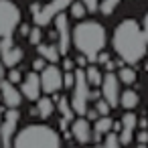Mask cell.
I'll list each match as a JSON object with an SVG mask.
<instances>
[{
  "label": "cell",
  "mask_w": 148,
  "mask_h": 148,
  "mask_svg": "<svg viewBox=\"0 0 148 148\" xmlns=\"http://www.w3.org/2000/svg\"><path fill=\"white\" fill-rule=\"evenodd\" d=\"M0 53H2V63H4V67H14V65H18V63L23 61V57H25V51H23L21 47H16V45L8 47V49H4V51H0Z\"/></svg>",
  "instance_id": "5bb4252c"
},
{
  "label": "cell",
  "mask_w": 148,
  "mask_h": 148,
  "mask_svg": "<svg viewBox=\"0 0 148 148\" xmlns=\"http://www.w3.org/2000/svg\"><path fill=\"white\" fill-rule=\"evenodd\" d=\"M136 126H138V116L132 110H128L122 116V130H120V142H122V146H128L132 142Z\"/></svg>",
  "instance_id": "7c38bea8"
},
{
  "label": "cell",
  "mask_w": 148,
  "mask_h": 148,
  "mask_svg": "<svg viewBox=\"0 0 148 148\" xmlns=\"http://www.w3.org/2000/svg\"><path fill=\"white\" fill-rule=\"evenodd\" d=\"M12 148H61V138L45 124H31L14 136Z\"/></svg>",
  "instance_id": "3957f363"
},
{
  "label": "cell",
  "mask_w": 148,
  "mask_h": 148,
  "mask_svg": "<svg viewBox=\"0 0 148 148\" xmlns=\"http://www.w3.org/2000/svg\"><path fill=\"white\" fill-rule=\"evenodd\" d=\"M45 67H47V59H43V57L39 55V57L33 61V71H43Z\"/></svg>",
  "instance_id": "f546056e"
},
{
  "label": "cell",
  "mask_w": 148,
  "mask_h": 148,
  "mask_svg": "<svg viewBox=\"0 0 148 148\" xmlns=\"http://www.w3.org/2000/svg\"><path fill=\"white\" fill-rule=\"evenodd\" d=\"M136 148H148V146H146V144H138Z\"/></svg>",
  "instance_id": "60d3db41"
},
{
  "label": "cell",
  "mask_w": 148,
  "mask_h": 148,
  "mask_svg": "<svg viewBox=\"0 0 148 148\" xmlns=\"http://www.w3.org/2000/svg\"><path fill=\"white\" fill-rule=\"evenodd\" d=\"M108 61H110V53H106V51L101 49V51L97 53V57H95V63H97V65H106Z\"/></svg>",
  "instance_id": "4dcf8cb0"
},
{
  "label": "cell",
  "mask_w": 148,
  "mask_h": 148,
  "mask_svg": "<svg viewBox=\"0 0 148 148\" xmlns=\"http://www.w3.org/2000/svg\"><path fill=\"white\" fill-rule=\"evenodd\" d=\"M73 83H75V71H65V75H63V87L73 89Z\"/></svg>",
  "instance_id": "4316f807"
},
{
  "label": "cell",
  "mask_w": 148,
  "mask_h": 148,
  "mask_svg": "<svg viewBox=\"0 0 148 148\" xmlns=\"http://www.w3.org/2000/svg\"><path fill=\"white\" fill-rule=\"evenodd\" d=\"M53 95H55V103H57V110L61 112V116L67 118L69 122H73L75 120V112L71 108V99H67L63 95H57V93H53Z\"/></svg>",
  "instance_id": "e0dca14e"
},
{
  "label": "cell",
  "mask_w": 148,
  "mask_h": 148,
  "mask_svg": "<svg viewBox=\"0 0 148 148\" xmlns=\"http://www.w3.org/2000/svg\"><path fill=\"white\" fill-rule=\"evenodd\" d=\"M37 51H39V55H41L43 59H47V61H51V63H57L59 57H61L57 43H53V45H41V43H39V45H37Z\"/></svg>",
  "instance_id": "2e32d148"
},
{
  "label": "cell",
  "mask_w": 148,
  "mask_h": 148,
  "mask_svg": "<svg viewBox=\"0 0 148 148\" xmlns=\"http://www.w3.org/2000/svg\"><path fill=\"white\" fill-rule=\"evenodd\" d=\"M0 93H2V101L8 108H21V103H23V91H18L12 81L0 77Z\"/></svg>",
  "instance_id": "8fae6325"
},
{
  "label": "cell",
  "mask_w": 148,
  "mask_h": 148,
  "mask_svg": "<svg viewBox=\"0 0 148 148\" xmlns=\"http://www.w3.org/2000/svg\"><path fill=\"white\" fill-rule=\"evenodd\" d=\"M2 73H4V63L0 61V77H2Z\"/></svg>",
  "instance_id": "ab89813d"
},
{
  "label": "cell",
  "mask_w": 148,
  "mask_h": 148,
  "mask_svg": "<svg viewBox=\"0 0 148 148\" xmlns=\"http://www.w3.org/2000/svg\"><path fill=\"white\" fill-rule=\"evenodd\" d=\"M0 148H4V146H2V138H0Z\"/></svg>",
  "instance_id": "b9f144b4"
},
{
  "label": "cell",
  "mask_w": 148,
  "mask_h": 148,
  "mask_svg": "<svg viewBox=\"0 0 148 148\" xmlns=\"http://www.w3.org/2000/svg\"><path fill=\"white\" fill-rule=\"evenodd\" d=\"M55 31H57V45H59V53L61 55H67V51H69V45H71V31H69V23H67V16H65V12L61 10V12H57L55 14Z\"/></svg>",
  "instance_id": "ba28073f"
},
{
  "label": "cell",
  "mask_w": 148,
  "mask_h": 148,
  "mask_svg": "<svg viewBox=\"0 0 148 148\" xmlns=\"http://www.w3.org/2000/svg\"><path fill=\"white\" fill-rule=\"evenodd\" d=\"M85 77H87V81H89V85L91 87H99L101 85V81H103V73H101V69H99V65L95 63V65H87L85 67Z\"/></svg>",
  "instance_id": "ac0fdd59"
},
{
  "label": "cell",
  "mask_w": 148,
  "mask_h": 148,
  "mask_svg": "<svg viewBox=\"0 0 148 148\" xmlns=\"http://www.w3.org/2000/svg\"><path fill=\"white\" fill-rule=\"evenodd\" d=\"M0 118H2V108H0Z\"/></svg>",
  "instance_id": "7bdbcfd3"
},
{
  "label": "cell",
  "mask_w": 148,
  "mask_h": 148,
  "mask_svg": "<svg viewBox=\"0 0 148 148\" xmlns=\"http://www.w3.org/2000/svg\"><path fill=\"white\" fill-rule=\"evenodd\" d=\"M55 101L51 97H39L37 99V116L43 118V120H49L53 114H55Z\"/></svg>",
  "instance_id": "9a60e30c"
},
{
  "label": "cell",
  "mask_w": 148,
  "mask_h": 148,
  "mask_svg": "<svg viewBox=\"0 0 148 148\" xmlns=\"http://www.w3.org/2000/svg\"><path fill=\"white\" fill-rule=\"evenodd\" d=\"M101 97L108 99V103L112 108H116L120 103V77H116L112 71H108L103 75V81H101Z\"/></svg>",
  "instance_id": "9c48e42d"
},
{
  "label": "cell",
  "mask_w": 148,
  "mask_h": 148,
  "mask_svg": "<svg viewBox=\"0 0 148 148\" xmlns=\"http://www.w3.org/2000/svg\"><path fill=\"white\" fill-rule=\"evenodd\" d=\"M21 91H23V97H27V99H31V101L39 99L43 87H41V77L37 75V71H31V73H27V75L23 77V81H21Z\"/></svg>",
  "instance_id": "30bf717a"
},
{
  "label": "cell",
  "mask_w": 148,
  "mask_h": 148,
  "mask_svg": "<svg viewBox=\"0 0 148 148\" xmlns=\"http://www.w3.org/2000/svg\"><path fill=\"white\" fill-rule=\"evenodd\" d=\"M114 51L126 65H138L148 51V43L142 31V25H138L134 18H124L116 29H114V39H112Z\"/></svg>",
  "instance_id": "6da1fadb"
},
{
  "label": "cell",
  "mask_w": 148,
  "mask_h": 148,
  "mask_svg": "<svg viewBox=\"0 0 148 148\" xmlns=\"http://www.w3.org/2000/svg\"><path fill=\"white\" fill-rule=\"evenodd\" d=\"M87 148H95V146H87Z\"/></svg>",
  "instance_id": "ee69618b"
},
{
  "label": "cell",
  "mask_w": 148,
  "mask_h": 148,
  "mask_svg": "<svg viewBox=\"0 0 148 148\" xmlns=\"http://www.w3.org/2000/svg\"><path fill=\"white\" fill-rule=\"evenodd\" d=\"M112 126H114V122H112L110 116H99V118L95 120V124H93V132L106 136L108 132H112Z\"/></svg>",
  "instance_id": "ffe728a7"
},
{
  "label": "cell",
  "mask_w": 148,
  "mask_h": 148,
  "mask_svg": "<svg viewBox=\"0 0 148 148\" xmlns=\"http://www.w3.org/2000/svg\"><path fill=\"white\" fill-rule=\"evenodd\" d=\"M142 31H144V37H146V43H148V12L144 14V21H142Z\"/></svg>",
  "instance_id": "d590c367"
},
{
  "label": "cell",
  "mask_w": 148,
  "mask_h": 148,
  "mask_svg": "<svg viewBox=\"0 0 148 148\" xmlns=\"http://www.w3.org/2000/svg\"><path fill=\"white\" fill-rule=\"evenodd\" d=\"M87 63H89V59H87V57H85L83 53H79V55H77V59H75V65H77V67H83V69H85V67H87Z\"/></svg>",
  "instance_id": "1f68e13d"
},
{
  "label": "cell",
  "mask_w": 148,
  "mask_h": 148,
  "mask_svg": "<svg viewBox=\"0 0 148 148\" xmlns=\"http://www.w3.org/2000/svg\"><path fill=\"white\" fill-rule=\"evenodd\" d=\"M41 87L45 93H57L61 87H63V73L59 67H55V63L47 65L43 71H41Z\"/></svg>",
  "instance_id": "52a82bcc"
},
{
  "label": "cell",
  "mask_w": 148,
  "mask_h": 148,
  "mask_svg": "<svg viewBox=\"0 0 148 148\" xmlns=\"http://www.w3.org/2000/svg\"><path fill=\"white\" fill-rule=\"evenodd\" d=\"M39 2H43V0H39Z\"/></svg>",
  "instance_id": "f6af8a7d"
},
{
  "label": "cell",
  "mask_w": 148,
  "mask_h": 148,
  "mask_svg": "<svg viewBox=\"0 0 148 148\" xmlns=\"http://www.w3.org/2000/svg\"><path fill=\"white\" fill-rule=\"evenodd\" d=\"M99 148H122V142H120V136H118V132H114V134H106V140L101 142V146Z\"/></svg>",
  "instance_id": "7402d4cb"
},
{
  "label": "cell",
  "mask_w": 148,
  "mask_h": 148,
  "mask_svg": "<svg viewBox=\"0 0 148 148\" xmlns=\"http://www.w3.org/2000/svg\"><path fill=\"white\" fill-rule=\"evenodd\" d=\"M118 77H120V83H126V85H132V83H136V79H138V75H136V69H132V65H126V67H122Z\"/></svg>",
  "instance_id": "44dd1931"
},
{
  "label": "cell",
  "mask_w": 148,
  "mask_h": 148,
  "mask_svg": "<svg viewBox=\"0 0 148 148\" xmlns=\"http://www.w3.org/2000/svg\"><path fill=\"white\" fill-rule=\"evenodd\" d=\"M29 31H31L29 27H21V35H25V37H29Z\"/></svg>",
  "instance_id": "f35d334b"
},
{
  "label": "cell",
  "mask_w": 148,
  "mask_h": 148,
  "mask_svg": "<svg viewBox=\"0 0 148 148\" xmlns=\"http://www.w3.org/2000/svg\"><path fill=\"white\" fill-rule=\"evenodd\" d=\"M71 39L73 47L83 53L91 63H95L97 53L106 47V29L95 21H83L73 29Z\"/></svg>",
  "instance_id": "7a4b0ae2"
},
{
  "label": "cell",
  "mask_w": 148,
  "mask_h": 148,
  "mask_svg": "<svg viewBox=\"0 0 148 148\" xmlns=\"http://www.w3.org/2000/svg\"><path fill=\"white\" fill-rule=\"evenodd\" d=\"M85 118H87L89 122H95V120L99 118V114H97V110H87V112H85Z\"/></svg>",
  "instance_id": "e575fe53"
},
{
  "label": "cell",
  "mask_w": 148,
  "mask_h": 148,
  "mask_svg": "<svg viewBox=\"0 0 148 148\" xmlns=\"http://www.w3.org/2000/svg\"><path fill=\"white\" fill-rule=\"evenodd\" d=\"M103 67H106V71H114V69H116V63H114V61L110 59V61H108V63H106Z\"/></svg>",
  "instance_id": "8d00e7d4"
},
{
  "label": "cell",
  "mask_w": 148,
  "mask_h": 148,
  "mask_svg": "<svg viewBox=\"0 0 148 148\" xmlns=\"http://www.w3.org/2000/svg\"><path fill=\"white\" fill-rule=\"evenodd\" d=\"M118 4H120V0H101V2H99V12L103 16H110L118 8Z\"/></svg>",
  "instance_id": "603a6c76"
},
{
  "label": "cell",
  "mask_w": 148,
  "mask_h": 148,
  "mask_svg": "<svg viewBox=\"0 0 148 148\" xmlns=\"http://www.w3.org/2000/svg\"><path fill=\"white\" fill-rule=\"evenodd\" d=\"M21 25V10L12 0H0V39L12 37Z\"/></svg>",
  "instance_id": "5b68a950"
},
{
  "label": "cell",
  "mask_w": 148,
  "mask_h": 148,
  "mask_svg": "<svg viewBox=\"0 0 148 148\" xmlns=\"http://www.w3.org/2000/svg\"><path fill=\"white\" fill-rule=\"evenodd\" d=\"M41 39H43V33H41V27L37 25V27H33V29L29 31V43L37 47V45L41 43Z\"/></svg>",
  "instance_id": "d4e9b609"
},
{
  "label": "cell",
  "mask_w": 148,
  "mask_h": 148,
  "mask_svg": "<svg viewBox=\"0 0 148 148\" xmlns=\"http://www.w3.org/2000/svg\"><path fill=\"white\" fill-rule=\"evenodd\" d=\"M138 126H140V128H148V120H146V118H140V120H138Z\"/></svg>",
  "instance_id": "74e56055"
},
{
  "label": "cell",
  "mask_w": 148,
  "mask_h": 148,
  "mask_svg": "<svg viewBox=\"0 0 148 148\" xmlns=\"http://www.w3.org/2000/svg\"><path fill=\"white\" fill-rule=\"evenodd\" d=\"M95 110H97V114L99 116H110V110H112V106L108 103V99H97L95 101Z\"/></svg>",
  "instance_id": "484cf974"
},
{
  "label": "cell",
  "mask_w": 148,
  "mask_h": 148,
  "mask_svg": "<svg viewBox=\"0 0 148 148\" xmlns=\"http://www.w3.org/2000/svg\"><path fill=\"white\" fill-rule=\"evenodd\" d=\"M63 69L65 71H75V61H71V59H63Z\"/></svg>",
  "instance_id": "836d02e7"
},
{
  "label": "cell",
  "mask_w": 148,
  "mask_h": 148,
  "mask_svg": "<svg viewBox=\"0 0 148 148\" xmlns=\"http://www.w3.org/2000/svg\"><path fill=\"white\" fill-rule=\"evenodd\" d=\"M18 120H21L18 108H8V112L4 114V120L0 122V138H2V146L4 148H12L14 130L18 126Z\"/></svg>",
  "instance_id": "8992f818"
},
{
  "label": "cell",
  "mask_w": 148,
  "mask_h": 148,
  "mask_svg": "<svg viewBox=\"0 0 148 148\" xmlns=\"http://www.w3.org/2000/svg\"><path fill=\"white\" fill-rule=\"evenodd\" d=\"M138 103H140V95H138L136 91L126 89L124 93H120V106H122V108L134 110V108H138Z\"/></svg>",
  "instance_id": "d6986e66"
},
{
  "label": "cell",
  "mask_w": 148,
  "mask_h": 148,
  "mask_svg": "<svg viewBox=\"0 0 148 148\" xmlns=\"http://www.w3.org/2000/svg\"><path fill=\"white\" fill-rule=\"evenodd\" d=\"M81 2L85 4L87 12H97L99 10V0H81Z\"/></svg>",
  "instance_id": "f1b7e54d"
},
{
  "label": "cell",
  "mask_w": 148,
  "mask_h": 148,
  "mask_svg": "<svg viewBox=\"0 0 148 148\" xmlns=\"http://www.w3.org/2000/svg\"><path fill=\"white\" fill-rule=\"evenodd\" d=\"M89 87L91 85H89V81L85 77L83 67L75 69V83H73V89H71L73 91V95H71V108H73L75 116H85L87 101H89V93H91Z\"/></svg>",
  "instance_id": "277c9868"
},
{
  "label": "cell",
  "mask_w": 148,
  "mask_h": 148,
  "mask_svg": "<svg viewBox=\"0 0 148 148\" xmlns=\"http://www.w3.org/2000/svg\"><path fill=\"white\" fill-rule=\"evenodd\" d=\"M71 134H73V138H75L79 144L89 142V140H91V134H93L89 120H87L85 116H79V120H73V124H71Z\"/></svg>",
  "instance_id": "4fadbf2b"
},
{
  "label": "cell",
  "mask_w": 148,
  "mask_h": 148,
  "mask_svg": "<svg viewBox=\"0 0 148 148\" xmlns=\"http://www.w3.org/2000/svg\"><path fill=\"white\" fill-rule=\"evenodd\" d=\"M8 81L21 83V81H23V71H21V69H10V71H8Z\"/></svg>",
  "instance_id": "83f0119b"
},
{
  "label": "cell",
  "mask_w": 148,
  "mask_h": 148,
  "mask_svg": "<svg viewBox=\"0 0 148 148\" xmlns=\"http://www.w3.org/2000/svg\"><path fill=\"white\" fill-rule=\"evenodd\" d=\"M136 136H138V142L140 144H148V128H142Z\"/></svg>",
  "instance_id": "d6a6232c"
},
{
  "label": "cell",
  "mask_w": 148,
  "mask_h": 148,
  "mask_svg": "<svg viewBox=\"0 0 148 148\" xmlns=\"http://www.w3.org/2000/svg\"><path fill=\"white\" fill-rule=\"evenodd\" d=\"M71 16L73 18H83L85 16V12H87V8H85V4L81 2V0H73L71 2Z\"/></svg>",
  "instance_id": "cb8c5ba5"
}]
</instances>
